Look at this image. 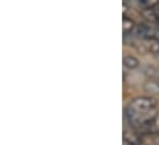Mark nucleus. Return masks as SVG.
Masks as SVG:
<instances>
[{
  "instance_id": "1",
  "label": "nucleus",
  "mask_w": 159,
  "mask_h": 145,
  "mask_svg": "<svg viewBox=\"0 0 159 145\" xmlns=\"http://www.w3.org/2000/svg\"><path fill=\"white\" fill-rule=\"evenodd\" d=\"M158 117L157 101L151 96H141L131 101L126 108V118L131 127L141 133L151 132Z\"/></svg>"
},
{
  "instance_id": "2",
  "label": "nucleus",
  "mask_w": 159,
  "mask_h": 145,
  "mask_svg": "<svg viewBox=\"0 0 159 145\" xmlns=\"http://www.w3.org/2000/svg\"><path fill=\"white\" fill-rule=\"evenodd\" d=\"M136 33L137 36L144 39H149V41H159V32L153 29L152 26L147 25V24H139L136 27Z\"/></svg>"
},
{
  "instance_id": "3",
  "label": "nucleus",
  "mask_w": 159,
  "mask_h": 145,
  "mask_svg": "<svg viewBox=\"0 0 159 145\" xmlns=\"http://www.w3.org/2000/svg\"><path fill=\"white\" fill-rule=\"evenodd\" d=\"M123 145H141L139 138L131 132H125L123 133Z\"/></svg>"
},
{
  "instance_id": "4",
  "label": "nucleus",
  "mask_w": 159,
  "mask_h": 145,
  "mask_svg": "<svg viewBox=\"0 0 159 145\" xmlns=\"http://www.w3.org/2000/svg\"><path fill=\"white\" fill-rule=\"evenodd\" d=\"M123 67L129 70L136 69L139 67V60L133 55H126V57H123Z\"/></svg>"
},
{
  "instance_id": "5",
  "label": "nucleus",
  "mask_w": 159,
  "mask_h": 145,
  "mask_svg": "<svg viewBox=\"0 0 159 145\" xmlns=\"http://www.w3.org/2000/svg\"><path fill=\"white\" fill-rule=\"evenodd\" d=\"M134 27V21L131 19V17H127L126 15H123L122 17V30H123V33L127 35L128 32H131Z\"/></svg>"
},
{
  "instance_id": "6",
  "label": "nucleus",
  "mask_w": 159,
  "mask_h": 145,
  "mask_svg": "<svg viewBox=\"0 0 159 145\" xmlns=\"http://www.w3.org/2000/svg\"><path fill=\"white\" fill-rule=\"evenodd\" d=\"M146 90L148 92H153V94H159V84L154 82V81H149L146 84Z\"/></svg>"
},
{
  "instance_id": "7",
  "label": "nucleus",
  "mask_w": 159,
  "mask_h": 145,
  "mask_svg": "<svg viewBox=\"0 0 159 145\" xmlns=\"http://www.w3.org/2000/svg\"><path fill=\"white\" fill-rule=\"evenodd\" d=\"M137 1L139 2L141 6L147 7V9H152V7H154L158 4L159 0H137Z\"/></svg>"
},
{
  "instance_id": "8",
  "label": "nucleus",
  "mask_w": 159,
  "mask_h": 145,
  "mask_svg": "<svg viewBox=\"0 0 159 145\" xmlns=\"http://www.w3.org/2000/svg\"><path fill=\"white\" fill-rule=\"evenodd\" d=\"M156 43H153L154 44V48H156V52L159 54V41H154Z\"/></svg>"
},
{
  "instance_id": "9",
  "label": "nucleus",
  "mask_w": 159,
  "mask_h": 145,
  "mask_svg": "<svg viewBox=\"0 0 159 145\" xmlns=\"http://www.w3.org/2000/svg\"><path fill=\"white\" fill-rule=\"evenodd\" d=\"M156 144L159 145V134L157 135V137H156Z\"/></svg>"
},
{
  "instance_id": "10",
  "label": "nucleus",
  "mask_w": 159,
  "mask_h": 145,
  "mask_svg": "<svg viewBox=\"0 0 159 145\" xmlns=\"http://www.w3.org/2000/svg\"><path fill=\"white\" fill-rule=\"evenodd\" d=\"M158 77H159V70H158Z\"/></svg>"
}]
</instances>
